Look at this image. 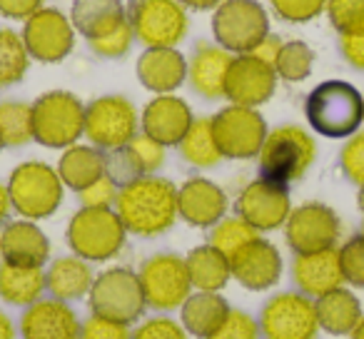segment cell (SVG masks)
I'll list each match as a JSON object with an SVG mask.
<instances>
[{
    "label": "cell",
    "instance_id": "obj_51",
    "mask_svg": "<svg viewBox=\"0 0 364 339\" xmlns=\"http://www.w3.org/2000/svg\"><path fill=\"white\" fill-rule=\"evenodd\" d=\"M180 3L185 8H193V11H215L225 0H180Z\"/></svg>",
    "mask_w": 364,
    "mask_h": 339
},
{
    "label": "cell",
    "instance_id": "obj_2",
    "mask_svg": "<svg viewBox=\"0 0 364 339\" xmlns=\"http://www.w3.org/2000/svg\"><path fill=\"white\" fill-rule=\"evenodd\" d=\"M304 115L314 132L332 140L352 137L364 122V97L344 80H324L307 95Z\"/></svg>",
    "mask_w": 364,
    "mask_h": 339
},
{
    "label": "cell",
    "instance_id": "obj_15",
    "mask_svg": "<svg viewBox=\"0 0 364 339\" xmlns=\"http://www.w3.org/2000/svg\"><path fill=\"white\" fill-rule=\"evenodd\" d=\"M23 43L36 60L60 63L73 53L75 28H73L70 18L63 16L58 8H41L26 21Z\"/></svg>",
    "mask_w": 364,
    "mask_h": 339
},
{
    "label": "cell",
    "instance_id": "obj_47",
    "mask_svg": "<svg viewBox=\"0 0 364 339\" xmlns=\"http://www.w3.org/2000/svg\"><path fill=\"white\" fill-rule=\"evenodd\" d=\"M130 339H188L185 327L167 317H155L142 322L140 327L132 332Z\"/></svg>",
    "mask_w": 364,
    "mask_h": 339
},
{
    "label": "cell",
    "instance_id": "obj_9",
    "mask_svg": "<svg viewBox=\"0 0 364 339\" xmlns=\"http://www.w3.org/2000/svg\"><path fill=\"white\" fill-rule=\"evenodd\" d=\"M142 287L145 304L157 312H172L185 304V299L193 294V282H190L188 264L177 254L162 252L152 254L145 259L137 272Z\"/></svg>",
    "mask_w": 364,
    "mask_h": 339
},
{
    "label": "cell",
    "instance_id": "obj_19",
    "mask_svg": "<svg viewBox=\"0 0 364 339\" xmlns=\"http://www.w3.org/2000/svg\"><path fill=\"white\" fill-rule=\"evenodd\" d=\"M228 212V195L208 178H193L177 190V217L193 227H215Z\"/></svg>",
    "mask_w": 364,
    "mask_h": 339
},
{
    "label": "cell",
    "instance_id": "obj_39",
    "mask_svg": "<svg viewBox=\"0 0 364 339\" xmlns=\"http://www.w3.org/2000/svg\"><path fill=\"white\" fill-rule=\"evenodd\" d=\"M324 13L339 36L364 33V0H327Z\"/></svg>",
    "mask_w": 364,
    "mask_h": 339
},
{
    "label": "cell",
    "instance_id": "obj_44",
    "mask_svg": "<svg viewBox=\"0 0 364 339\" xmlns=\"http://www.w3.org/2000/svg\"><path fill=\"white\" fill-rule=\"evenodd\" d=\"M130 324L117 322L110 317L90 314L80 327V339H130Z\"/></svg>",
    "mask_w": 364,
    "mask_h": 339
},
{
    "label": "cell",
    "instance_id": "obj_23",
    "mask_svg": "<svg viewBox=\"0 0 364 339\" xmlns=\"http://www.w3.org/2000/svg\"><path fill=\"white\" fill-rule=\"evenodd\" d=\"M0 257L3 262L43 267L50 259V240L33 220L8 222L0 232Z\"/></svg>",
    "mask_w": 364,
    "mask_h": 339
},
{
    "label": "cell",
    "instance_id": "obj_10",
    "mask_svg": "<svg viewBox=\"0 0 364 339\" xmlns=\"http://www.w3.org/2000/svg\"><path fill=\"white\" fill-rule=\"evenodd\" d=\"M92 314L110 317L117 322H135L145 312V297H142L140 277L127 267L105 269L100 277H95L87 294Z\"/></svg>",
    "mask_w": 364,
    "mask_h": 339
},
{
    "label": "cell",
    "instance_id": "obj_49",
    "mask_svg": "<svg viewBox=\"0 0 364 339\" xmlns=\"http://www.w3.org/2000/svg\"><path fill=\"white\" fill-rule=\"evenodd\" d=\"M43 8V0H0V16L8 21H28Z\"/></svg>",
    "mask_w": 364,
    "mask_h": 339
},
{
    "label": "cell",
    "instance_id": "obj_56",
    "mask_svg": "<svg viewBox=\"0 0 364 339\" xmlns=\"http://www.w3.org/2000/svg\"><path fill=\"white\" fill-rule=\"evenodd\" d=\"M0 150H3V140H0Z\"/></svg>",
    "mask_w": 364,
    "mask_h": 339
},
{
    "label": "cell",
    "instance_id": "obj_40",
    "mask_svg": "<svg viewBox=\"0 0 364 339\" xmlns=\"http://www.w3.org/2000/svg\"><path fill=\"white\" fill-rule=\"evenodd\" d=\"M339 267H342L344 282L352 287H364V235L347 240L339 247Z\"/></svg>",
    "mask_w": 364,
    "mask_h": 339
},
{
    "label": "cell",
    "instance_id": "obj_35",
    "mask_svg": "<svg viewBox=\"0 0 364 339\" xmlns=\"http://www.w3.org/2000/svg\"><path fill=\"white\" fill-rule=\"evenodd\" d=\"M28 68H31V53L23 43V36L11 28H0V87L21 82Z\"/></svg>",
    "mask_w": 364,
    "mask_h": 339
},
{
    "label": "cell",
    "instance_id": "obj_3",
    "mask_svg": "<svg viewBox=\"0 0 364 339\" xmlns=\"http://www.w3.org/2000/svg\"><path fill=\"white\" fill-rule=\"evenodd\" d=\"M314 155H317V145L307 130L297 125L274 127L272 132H267L257 155L259 178L287 188L289 183L307 175Z\"/></svg>",
    "mask_w": 364,
    "mask_h": 339
},
{
    "label": "cell",
    "instance_id": "obj_33",
    "mask_svg": "<svg viewBox=\"0 0 364 339\" xmlns=\"http://www.w3.org/2000/svg\"><path fill=\"white\" fill-rule=\"evenodd\" d=\"M180 155L182 160L193 167H215L223 155H220V147L215 142V132H213V117H198L193 120L190 130L185 132V137L180 140Z\"/></svg>",
    "mask_w": 364,
    "mask_h": 339
},
{
    "label": "cell",
    "instance_id": "obj_24",
    "mask_svg": "<svg viewBox=\"0 0 364 339\" xmlns=\"http://www.w3.org/2000/svg\"><path fill=\"white\" fill-rule=\"evenodd\" d=\"M232 60L235 55L223 45H210V43L198 45L188 60V80L193 90L208 100L225 97V82H228Z\"/></svg>",
    "mask_w": 364,
    "mask_h": 339
},
{
    "label": "cell",
    "instance_id": "obj_14",
    "mask_svg": "<svg viewBox=\"0 0 364 339\" xmlns=\"http://www.w3.org/2000/svg\"><path fill=\"white\" fill-rule=\"evenodd\" d=\"M289 247L297 254L322 252V249L337 247L342 222L337 212L322 203H304L297 210H292L284 222Z\"/></svg>",
    "mask_w": 364,
    "mask_h": 339
},
{
    "label": "cell",
    "instance_id": "obj_34",
    "mask_svg": "<svg viewBox=\"0 0 364 339\" xmlns=\"http://www.w3.org/2000/svg\"><path fill=\"white\" fill-rule=\"evenodd\" d=\"M0 140H3V147H23L36 140L33 105L21 100L0 102Z\"/></svg>",
    "mask_w": 364,
    "mask_h": 339
},
{
    "label": "cell",
    "instance_id": "obj_29",
    "mask_svg": "<svg viewBox=\"0 0 364 339\" xmlns=\"http://www.w3.org/2000/svg\"><path fill=\"white\" fill-rule=\"evenodd\" d=\"M48 289L46 269L0 262V299L16 307H31Z\"/></svg>",
    "mask_w": 364,
    "mask_h": 339
},
{
    "label": "cell",
    "instance_id": "obj_42",
    "mask_svg": "<svg viewBox=\"0 0 364 339\" xmlns=\"http://www.w3.org/2000/svg\"><path fill=\"white\" fill-rule=\"evenodd\" d=\"M272 11L287 23H309L327 11V0H269Z\"/></svg>",
    "mask_w": 364,
    "mask_h": 339
},
{
    "label": "cell",
    "instance_id": "obj_31",
    "mask_svg": "<svg viewBox=\"0 0 364 339\" xmlns=\"http://www.w3.org/2000/svg\"><path fill=\"white\" fill-rule=\"evenodd\" d=\"M46 279L48 292L53 294V299H60V302H73V299L85 297V294H90V287L95 282L87 259L75 257V254L73 257H58L46 272Z\"/></svg>",
    "mask_w": 364,
    "mask_h": 339
},
{
    "label": "cell",
    "instance_id": "obj_11",
    "mask_svg": "<svg viewBox=\"0 0 364 339\" xmlns=\"http://www.w3.org/2000/svg\"><path fill=\"white\" fill-rule=\"evenodd\" d=\"M140 117L127 97L102 95L85 105V137L102 152L125 147L137 135Z\"/></svg>",
    "mask_w": 364,
    "mask_h": 339
},
{
    "label": "cell",
    "instance_id": "obj_25",
    "mask_svg": "<svg viewBox=\"0 0 364 339\" xmlns=\"http://www.w3.org/2000/svg\"><path fill=\"white\" fill-rule=\"evenodd\" d=\"M292 279L302 294L322 297L332 289L342 287V267H339V249H322V252L297 254L292 262Z\"/></svg>",
    "mask_w": 364,
    "mask_h": 339
},
{
    "label": "cell",
    "instance_id": "obj_12",
    "mask_svg": "<svg viewBox=\"0 0 364 339\" xmlns=\"http://www.w3.org/2000/svg\"><path fill=\"white\" fill-rule=\"evenodd\" d=\"M213 132L220 155L230 160H250L259 155L269 130L257 107L228 105L213 117Z\"/></svg>",
    "mask_w": 364,
    "mask_h": 339
},
{
    "label": "cell",
    "instance_id": "obj_7",
    "mask_svg": "<svg viewBox=\"0 0 364 339\" xmlns=\"http://www.w3.org/2000/svg\"><path fill=\"white\" fill-rule=\"evenodd\" d=\"M127 23L135 41L145 48H175L190 28L188 11L180 0H132Z\"/></svg>",
    "mask_w": 364,
    "mask_h": 339
},
{
    "label": "cell",
    "instance_id": "obj_27",
    "mask_svg": "<svg viewBox=\"0 0 364 339\" xmlns=\"http://www.w3.org/2000/svg\"><path fill=\"white\" fill-rule=\"evenodd\" d=\"M314 307H317L319 329H324L332 337L352 334L354 327L362 322V304H359L357 294H352L344 287H337L317 297Z\"/></svg>",
    "mask_w": 364,
    "mask_h": 339
},
{
    "label": "cell",
    "instance_id": "obj_8",
    "mask_svg": "<svg viewBox=\"0 0 364 339\" xmlns=\"http://www.w3.org/2000/svg\"><path fill=\"white\" fill-rule=\"evenodd\" d=\"M213 33L218 45L232 55L252 53V48L269 33V18L257 0H225L215 8Z\"/></svg>",
    "mask_w": 364,
    "mask_h": 339
},
{
    "label": "cell",
    "instance_id": "obj_38",
    "mask_svg": "<svg viewBox=\"0 0 364 339\" xmlns=\"http://www.w3.org/2000/svg\"><path fill=\"white\" fill-rule=\"evenodd\" d=\"M127 155H130L132 165L140 173V178L145 175H155L162 165H165V145H160L157 140H152L145 132H137L130 142L125 145Z\"/></svg>",
    "mask_w": 364,
    "mask_h": 339
},
{
    "label": "cell",
    "instance_id": "obj_22",
    "mask_svg": "<svg viewBox=\"0 0 364 339\" xmlns=\"http://www.w3.org/2000/svg\"><path fill=\"white\" fill-rule=\"evenodd\" d=\"M137 80L155 95H170L188 80V58L175 48H147L137 58Z\"/></svg>",
    "mask_w": 364,
    "mask_h": 339
},
{
    "label": "cell",
    "instance_id": "obj_21",
    "mask_svg": "<svg viewBox=\"0 0 364 339\" xmlns=\"http://www.w3.org/2000/svg\"><path fill=\"white\" fill-rule=\"evenodd\" d=\"M193 110L177 95H157L142 110V132L160 145H180L185 132L193 125Z\"/></svg>",
    "mask_w": 364,
    "mask_h": 339
},
{
    "label": "cell",
    "instance_id": "obj_18",
    "mask_svg": "<svg viewBox=\"0 0 364 339\" xmlns=\"http://www.w3.org/2000/svg\"><path fill=\"white\" fill-rule=\"evenodd\" d=\"M230 269L245 289L262 292L274 287L282 277V254L272 242L257 237L230 257Z\"/></svg>",
    "mask_w": 364,
    "mask_h": 339
},
{
    "label": "cell",
    "instance_id": "obj_45",
    "mask_svg": "<svg viewBox=\"0 0 364 339\" xmlns=\"http://www.w3.org/2000/svg\"><path fill=\"white\" fill-rule=\"evenodd\" d=\"M208 339H259V324L247 312L230 309L223 327L215 334H210Z\"/></svg>",
    "mask_w": 364,
    "mask_h": 339
},
{
    "label": "cell",
    "instance_id": "obj_1",
    "mask_svg": "<svg viewBox=\"0 0 364 339\" xmlns=\"http://www.w3.org/2000/svg\"><path fill=\"white\" fill-rule=\"evenodd\" d=\"M115 212L130 235L157 237L177 220V188L157 175L137 178L120 188Z\"/></svg>",
    "mask_w": 364,
    "mask_h": 339
},
{
    "label": "cell",
    "instance_id": "obj_46",
    "mask_svg": "<svg viewBox=\"0 0 364 339\" xmlns=\"http://www.w3.org/2000/svg\"><path fill=\"white\" fill-rule=\"evenodd\" d=\"M117 193H120V188H117L115 180L102 175L100 180H95L85 190H80L77 198H80L82 208H115Z\"/></svg>",
    "mask_w": 364,
    "mask_h": 339
},
{
    "label": "cell",
    "instance_id": "obj_54",
    "mask_svg": "<svg viewBox=\"0 0 364 339\" xmlns=\"http://www.w3.org/2000/svg\"><path fill=\"white\" fill-rule=\"evenodd\" d=\"M352 339H364V317H362V322H359L357 327H354Z\"/></svg>",
    "mask_w": 364,
    "mask_h": 339
},
{
    "label": "cell",
    "instance_id": "obj_28",
    "mask_svg": "<svg viewBox=\"0 0 364 339\" xmlns=\"http://www.w3.org/2000/svg\"><path fill=\"white\" fill-rule=\"evenodd\" d=\"M58 175L63 185L75 193L85 190L105 175V152L95 145H70L58 160Z\"/></svg>",
    "mask_w": 364,
    "mask_h": 339
},
{
    "label": "cell",
    "instance_id": "obj_6",
    "mask_svg": "<svg viewBox=\"0 0 364 339\" xmlns=\"http://www.w3.org/2000/svg\"><path fill=\"white\" fill-rule=\"evenodd\" d=\"M33 135L46 147H70L85 135V105L68 90H50L33 102Z\"/></svg>",
    "mask_w": 364,
    "mask_h": 339
},
{
    "label": "cell",
    "instance_id": "obj_57",
    "mask_svg": "<svg viewBox=\"0 0 364 339\" xmlns=\"http://www.w3.org/2000/svg\"><path fill=\"white\" fill-rule=\"evenodd\" d=\"M362 235H364V225H362Z\"/></svg>",
    "mask_w": 364,
    "mask_h": 339
},
{
    "label": "cell",
    "instance_id": "obj_36",
    "mask_svg": "<svg viewBox=\"0 0 364 339\" xmlns=\"http://www.w3.org/2000/svg\"><path fill=\"white\" fill-rule=\"evenodd\" d=\"M257 237H259L257 230L237 215V217H223L215 225L213 232H210V244L230 259L235 252H240L245 244H250Z\"/></svg>",
    "mask_w": 364,
    "mask_h": 339
},
{
    "label": "cell",
    "instance_id": "obj_30",
    "mask_svg": "<svg viewBox=\"0 0 364 339\" xmlns=\"http://www.w3.org/2000/svg\"><path fill=\"white\" fill-rule=\"evenodd\" d=\"M182 327L193 337L208 339L215 334L230 314V304L225 302L223 294L218 292H198L190 294L182 304Z\"/></svg>",
    "mask_w": 364,
    "mask_h": 339
},
{
    "label": "cell",
    "instance_id": "obj_26",
    "mask_svg": "<svg viewBox=\"0 0 364 339\" xmlns=\"http://www.w3.org/2000/svg\"><path fill=\"white\" fill-rule=\"evenodd\" d=\"M127 21L122 0H75L70 11V23L75 33L85 41H95L117 31Z\"/></svg>",
    "mask_w": 364,
    "mask_h": 339
},
{
    "label": "cell",
    "instance_id": "obj_16",
    "mask_svg": "<svg viewBox=\"0 0 364 339\" xmlns=\"http://www.w3.org/2000/svg\"><path fill=\"white\" fill-rule=\"evenodd\" d=\"M289 212H292V203H289L287 188L262 178L250 183L237 198V215L257 232L282 227Z\"/></svg>",
    "mask_w": 364,
    "mask_h": 339
},
{
    "label": "cell",
    "instance_id": "obj_41",
    "mask_svg": "<svg viewBox=\"0 0 364 339\" xmlns=\"http://www.w3.org/2000/svg\"><path fill=\"white\" fill-rule=\"evenodd\" d=\"M132 43H135V33H132L130 23L125 21L117 31L107 33V36H102V38H95V41H87V45H90V50L95 53L97 58L117 60V58L130 53Z\"/></svg>",
    "mask_w": 364,
    "mask_h": 339
},
{
    "label": "cell",
    "instance_id": "obj_37",
    "mask_svg": "<svg viewBox=\"0 0 364 339\" xmlns=\"http://www.w3.org/2000/svg\"><path fill=\"white\" fill-rule=\"evenodd\" d=\"M314 65V53L307 43L302 41H289L282 45L277 60H274V72L277 77L287 82H299L304 77H309Z\"/></svg>",
    "mask_w": 364,
    "mask_h": 339
},
{
    "label": "cell",
    "instance_id": "obj_4",
    "mask_svg": "<svg viewBox=\"0 0 364 339\" xmlns=\"http://www.w3.org/2000/svg\"><path fill=\"white\" fill-rule=\"evenodd\" d=\"M127 230L115 208H80L68 225V244L73 254L87 262L112 259L125 247Z\"/></svg>",
    "mask_w": 364,
    "mask_h": 339
},
{
    "label": "cell",
    "instance_id": "obj_20",
    "mask_svg": "<svg viewBox=\"0 0 364 339\" xmlns=\"http://www.w3.org/2000/svg\"><path fill=\"white\" fill-rule=\"evenodd\" d=\"M80 319L60 299H38L21 317L23 339H80Z\"/></svg>",
    "mask_w": 364,
    "mask_h": 339
},
{
    "label": "cell",
    "instance_id": "obj_55",
    "mask_svg": "<svg viewBox=\"0 0 364 339\" xmlns=\"http://www.w3.org/2000/svg\"><path fill=\"white\" fill-rule=\"evenodd\" d=\"M357 205H359V210H362V215H364V185L359 188V195H357Z\"/></svg>",
    "mask_w": 364,
    "mask_h": 339
},
{
    "label": "cell",
    "instance_id": "obj_43",
    "mask_svg": "<svg viewBox=\"0 0 364 339\" xmlns=\"http://www.w3.org/2000/svg\"><path fill=\"white\" fill-rule=\"evenodd\" d=\"M339 165H342V173L347 175L349 183L364 185V132H354L349 137V142L342 147V155H339Z\"/></svg>",
    "mask_w": 364,
    "mask_h": 339
},
{
    "label": "cell",
    "instance_id": "obj_5",
    "mask_svg": "<svg viewBox=\"0 0 364 339\" xmlns=\"http://www.w3.org/2000/svg\"><path fill=\"white\" fill-rule=\"evenodd\" d=\"M63 180L58 170L46 162H23L11 173L8 195L11 205L23 220H46L55 215L63 203Z\"/></svg>",
    "mask_w": 364,
    "mask_h": 339
},
{
    "label": "cell",
    "instance_id": "obj_52",
    "mask_svg": "<svg viewBox=\"0 0 364 339\" xmlns=\"http://www.w3.org/2000/svg\"><path fill=\"white\" fill-rule=\"evenodd\" d=\"M11 210L13 205H11V195H8V185L0 183V222H6Z\"/></svg>",
    "mask_w": 364,
    "mask_h": 339
},
{
    "label": "cell",
    "instance_id": "obj_13",
    "mask_svg": "<svg viewBox=\"0 0 364 339\" xmlns=\"http://www.w3.org/2000/svg\"><path fill=\"white\" fill-rule=\"evenodd\" d=\"M257 324L264 339H314L319 332L314 299L302 292L274 294L262 307Z\"/></svg>",
    "mask_w": 364,
    "mask_h": 339
},
{
    "label": "cell",
    "instance_id": "obj_53",
    "mask_svg": "<svg viewBox=\"0 0 364 339\" xmlns=\"http://www.w3.org/2000/svg\"><path fill=\"white\" fill-rule=\"evenodd\" d=\"M0 339H16V327L8 314L0 312Z\"/></svg>",
    "mask_w": 364,
    "mask_h": 339
},
{
    "label": "cell",
    "instance_id": "obj_17",
    "mask_svg": "<svg viewBox=\"0 0 364 339\" xmlns=\"http://www.w3.org/2000/svg\"><path fill=\"white\" fill-rule=\"evenodd\" d=\"M274 87H277V72L272 65L250 53L235 55L228 72V82H225V97L232 105L259 107L274 95Z\"/></svg>",
    "mask_w": 364,
    "mask_h": 339
},
{
    "label": "cell",
    "instance_id": "obj_32",
    "mask_svg": "<svg viewBox=\"0 0 364 339\" xmlns=\"http://www.w3.org/2000/svg\"><path fill=\"white\" fill-rule=\"evenodd\" d=\"M190 282L198 292H220L232 277L230 259L213 244H200L185 257Z\"/></svg>",
    "mask_w": 364,
    "mask_h": 339
},
{
    "label": "cell",
    "instance_id": "obj_50",
    "mask_svg": "<svg viewBox=\"0 0 364 339\" xmlns=\"http://www.w3.org/2000/svg\"><path fill=\"white\" fill-rule=\"evenodd\" d=\"M282 45H284V43L279 41L277 36L267 33V36H264L262 41H259L257 45L252 48V53H250V55L259 58L262 63H267V65L274 68V60H277V55H279V50H282Z\"/></svg>",
    "mask_w": 364,
    "mask_h": 339
},
{
    "label": "cell",
    "instance_id": "obj_48",
    "mask_svg": "<svg viewBox=\"0 0 364 339\" xmlns=\"http://www.w3.org/2000/svg\"><path fill=\"white\" fill-rule=\"evenodd\" d=\"M339 53L354 70L364 72V33H359V36H339Z\"/></svg>",
    "mask_w": 364,
    "mask_h": 339
}]
</instances>
